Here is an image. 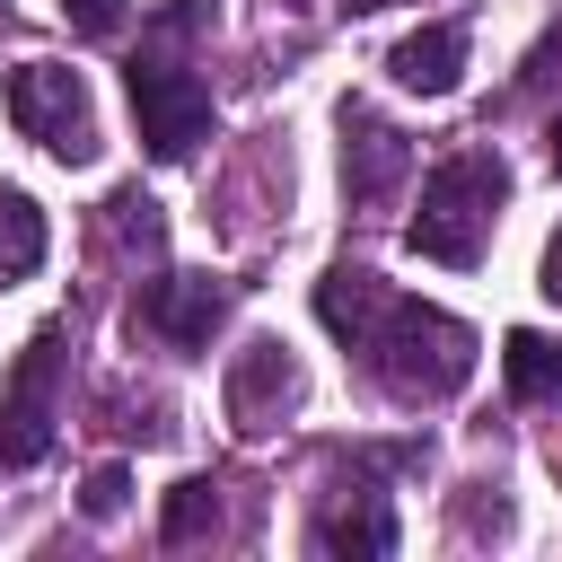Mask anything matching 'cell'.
<instances>
[{"instance_id":"6da1fadb","label":"cell","mask_w":562,"mask_h":562,"mask_svg":"<svg viewBox=\"0 0 562 562\" xmlns=\"http://www.w3.org/2000/svg\"><path fill=\"white\" fill-rule=\"evenodd\" d=\"M351 351H369L378 386L404 395V404H439V395H457V386L474 378V325H457L448 307L395 299V290L378 299V316L360 325Z\"/></svg>"},{"instance_id":"7a4b0ae2","label":"cell","mask_w":562,"mask_h":562,"mask_svg":"<svg viewBox=\"0 0 562 562\" xmlns=\"http://www.w3.org/2000/svg\"><path fill=\"white\" fill-rule=\"evenodd\" d=\"M509 202V167L501 149H457L422 176V211L404 220V246L430 263H474L492 237V211Z\"/></svg>"},{"instance_id":"3957f363","label":"cell","mask_w":562,"mask_h":562,"mask_svg":"<svg viewBox=\"0 0 562 562\" xmlns=\"http://www.w3.org/2000/svg\"><path fill=\"white\" fill-rule=\"evenodd\" d=\"M9 123L53 149L61 167H88L97 158V105H88V79L61 70V61H18L9 70Z\"/></svg>"},{"instance_id":"277c9868","label":"cell","mask_w":562,"mask_h":562,"mask_svg":"<svg viewBox=\"0 0 562 562\" xmlns=\"http://www.w3.org/2000/svg\"><path fill=\"white\" fill-rule=\"evenodd\" d=\"M123 88H132V123H140L149 158H193V140L211 132V88L184 61H158V53H140L123 70Z\"/></svg>"},{"instance_id":"5b68a950","label":"cell","mask_w":562,"mask_h":562,"mask_svg":"<svg viewBox=\"0 0 562 562\" xmlns=\"http://www.w3.org/2000/svg\"><path fill=\"white\" fill-rule=\"evenodd\" d=\"M53 404H61V325H44L18 351V369H9V395H0V465H44Z\"/></svg>"},{"instance_id":"8992f818","label":"cell","mask_w":562,"mask_h":562,"mask_svg":"<svg viewBox=\"0 0 562 562\" xmlns=\"http://www.w3.org/2000/svg\"><path fill=\"white\" fill-rule=\"evenodd\" d=\"M299 395H307V378H299L290 342L263 334V342H246L228 360V422H237V439H272L281 413H299Z\"/></svg>"},{"instance_id":"52a82bcc","label":"cell","mask_w":562,"mask_h":562,"mask_svg":"<svg viewBox=\"0 0 562 562\" xmlns=\"http://www.w3.org/2000/svg\"><path fill=\"white\" fill-rule=\"evenodd\" d=\"M220 316H228V281H211V272H158L140 290V325L176 351H202L220 334Z\"/></svg>"},{"instance_id":"ba28073f","label":"cell","mask_w":562,"mask_h":562,"mask_svg":"<svg viewBox=\"0 0 562 562\" xmlns=\"http://www.w3.org/2000/svg\"><path fill=\"white\" fill-rule=\"evenodd\" d=\"M413 167V140L395 123H378L369 105H342V193L351 202H386Z\"/></svg>"},{"instance_id":"9c48e42d","label":"cell","mask_w":562,"mask_h":562,"mask_svg":"<svg viewBox=\"0 0 562 562\" xmlns=\"http://www.w3.org/2000/svg\"><path fill=\"white\" fill-rule=\"evenodd\" d=\"M395 88H413V97H448L457 79H465V26L457 18H439V26H413L404 44H395Z\"/></svg>"},{"instance_id":"30bf717a","label":"cell","mask_w":562,"mask_h":562,"mask_svg":"<svg viewBox=\"0 0 562 562\" xmlns=\"http://www.w3.org/2000/svg\"><path fill=\"white\" fill-rule=\"evenodd\" d=\"M316 553H395V509H386L378 492L334 501V509L316 518Z\"/></svg>"},{"instance_id":"8fae6325","label":"cell","mask_w":562,"mask_h":562,"mask_svg":"<svg viewBox=\"0 0 562 562\" xmlns=\"http://www.w3.org/2000/svg\"><path fill=\"white\" fill-rule=\"evenodd\" d=\"M378 299H386V281L360 272V263H334V272L316 281V316H325V334H342V342H360V325L378 316Z\"/></svg>"},{"instance_id":"7c38bea8","label":"cell","mask_w":562,"mask_h":562,"mask_svg":"<svg viewBox=\"0 0 562 562\" xmlns=\"http://www.w3.org/2000/svg\"><path fill=\"white\" fill-rule=\"evenodd\" d=\"M501 369H509V395L518 404H553L562 395V342L553 334H509L501 342Z\"/></svg>"},{"instance_id":"4fadbf2b","label":"cell","mask_w":562,"mask_h":562,"mask_svg":"<svg viewBox=\"0 0 562 562\" xmlns=\"http://www.w3.org/2000/svg\"><path fill=\"white\" fill-rule=\"evenodd\" d=\"M35 263H44V211H35L18 184H0V290L26 281Z\"/></svg>"},{"instance_id":"5bb4252c","label":"cell","mask_w":562,"mask_h":562,"mask_svg":"<svg viewBox=\"0 0 562 562\" xmlns=\"http://www.w3.org/2000/svg\"><path fill=\"white\" fill-rule=\"evenodd\" d=\"M220 527V492L202 483V474H184L176 492H167V509H158V536L167 544H193V536H211Z\"/></svg>"},{"instance_id":"9a60e30c","label":"cell","mask_w":562,"mask_h":562,"mask_svg":"<svg viewBox=\"0 0 562 562\" xmlns=\"http://www.w3.org/2000/svg\"><path fill=\"white\" fill-rule=\"evenodd\" d=\"M105 211H114V237H123L132 255H158V246H167V211H158V202H149L140 184H123V193H114Z\"/></svg>"},{"instance_id":"2e32d148","label":"cell","mask_w":562,"mask_h":562,"mask_svg":"<svg viewBox=\"0 0 562 562\" xmlns=\"http://www.w3.org/2000/svg\"><path fill=\"white\" fill-rule=\"evenodd\" d=\"M123 501H132V474H123V465H97V474H88V492H79V509H88V518H123Z\"/></svg>"},{"instance_id":"e0dca14e","label":"cell","mask_w":562,"mask_h":562,"mask_svg":"<svg viewBox=\"0 0 562 562\" xmlns=\"http://www.w3.org/2000/svg\"><path fill=\"white\" fill-rule=\"evenodd\" d=\"M61 18L79 35H123V0H61Z\"/></svg>"},{"instance_id":"ac0fdd59","label":"cell","mask_w":562,"mask_h":562,"mask_svg":"<svg viewBox=\"0 0 562 562\" xmlns=\"http://www.w3.org/2000/svg\"><path fill=\"white\" fill-rule=\"evenodd\" d=\"M544 299H553V307H562V228H553V237H544Z\"/></svg>"},{"instance_id":"d6986e66","label":"cell","mask_w":562,"mask_h":562,"mask_svg":"<svg viewBox=\"0 0 562 562\" xmlns=\"http://www.w3.org/2000/svg\"><path fill=\"white\" fill-rule=\"evenodd\" d=\"M544 158H553V176H562V114H553V132H544Z\"/></svg>"},{"instance_id":"ffe728a7","label":"cell","mask_w":562,"mask_h":562,"mask_svg":"<svg viewBox=\"0 0 562 562\" xmlns=\"http://www.w3.org/2000/svg\"><path fill=\"white\" fill-rule=\"evenodd\" d=\"M351 9H378V0H351Z\"/></svg>"}]
</instances>
